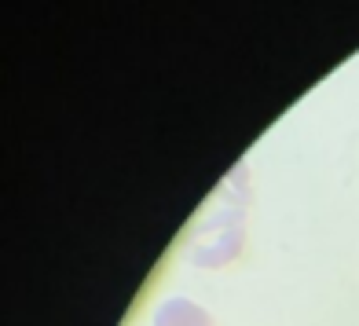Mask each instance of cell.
Returning <instances> with one entry per match:
<instances>
[{"label":"cell","instance_id":"cell-1","mask_svg":"<svg viewBox=\"0 0 359 326\" xmlns=\"http://www.w3.org/2000/svg\"><path fill=\"white\" fill-rule=\"evenodd\" d=\"M242 242H246V209L224 205L194 227L191 260L198 268H227L242 253Z\"/></svg>","mask_w":359,"mask_h":326},{"label":"cell","instance_id":"cell-2","mask_svg":"<svg viewBox=\"0 0 359 326\" xmlns=\"http://www.w3.org/2000/svg\"><path fill=\"white\" fill-rule=\"evenodd\" d=\"M154 326H213V315L187 297H169V301L158 304Z\"/></svg>","mask_w":359,"mask_h":326}]
</instances>
